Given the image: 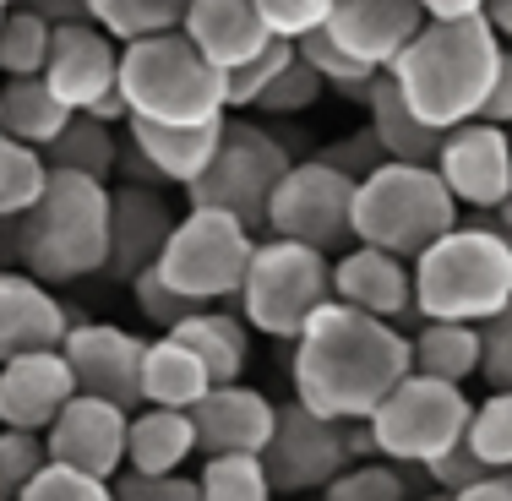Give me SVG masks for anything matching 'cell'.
Here are the masks:
<instances>
[{"instance_id": "obj_35", "label": "cell", "mask_w": 512, "mask_h": 501, "mask_svg": "<svg viewBox=\"0 0 512 501\" xmlns=\"http://www.w3.org/2000/svg\"><path fill=\"white\" fill-rule=\"evenodd\" d=\"M50 22L28 6H6L0 17V82L6 77H39L50 55Z\"/></svg>"}, {"instance_id": "obj_9", "label": "cell", "mask_w": 512, "mask_h": 501, "mask_svg": "<svg viewBox=\"0 0 512 501\" xmlns=\"http://www.w3.org/2000/svg\"><path fill=\"white\" fill-rule=\"evenodd\" d=\"M251 251H256V229H246L229 213H218V207H191L186 218H175L153 273L169 289H180L186 300L218 305V300L240 295Z\"/></svg>"}, {"instance_id": "obj_28", "label": "cell", "mask_w": 512, "mask_h": 501, "mask_svg": "<svg viewBox=\"0 0 512 501\" xmlns=\"http://www.w3.org/2000/svg\"><path fill=\"white\" fill-rule=\"evenodd\" d=\"M365 109H371V137L382 158H393V164H431L436 148H442V131H431L414 109L393 93V82H387V71L376 77V88L365 93Z\"/></svg>"}, {"instance_id": "obj_23", "label": "cell", "mask_w": 512, "mask_h": 501, "mask_svg": "<svg viewBox=\"0 0 512 501\" xmlns=\"http://www.w3.org/2000/svg\"><path fill=\"white\" fill-rule=\"evenodd\" d=\"M180 33H186L191 50L218 71H235L240 60H251L267 39H273V33L262 28L251 0H191L186 17H180Z\"/></svg>"}, {"instance_id": "obj_40", "label": "cell", "mask_w": 512, "mask_h": 501, "mask_svg": "<svg viewBox=\"0 0 512 501\" xmlns=\"http://www.w3.org/2000/svg\"><path fill=\"white\" fill-rule=\"evenodd\" d=\"M11 501H115V485L99 480V474H82V469H66V463L44 458L39 474Z\"/></svg>"}, {"instance_id": "obj_29", "label": "cell", "mask_w": 512, "mask_h": 501, "mask_svg": "<svg viewBox=\"0 0 512 501\" xmlns=\"http://www.w3.org/2000/svg\"><path fill=\"white\" fill-rule=\"evenodd\" d=\"M409 371L463 387L469 376H480V327H469V322H420V333L409 338Z\"/></svg>"}, {"instance_id": "obj_46", "label": "cell", "mask_w": 512, "mask_h": 501, "mask_svg": "<svg viewBox=\"0 0 512 501\" xmlns=\"http://www.w3.org/2000/svg\"><path fill=\"white\" fill-rule=\"evenodd\" d=\"M109 485H115V501H202L197 480H186V474H131V469H120Z\"/></svg>"}, {"instance_id": "obj_17", "label": "cell", "mask_w": 512, "mask_h": 501, "mask_svg": "<svg viewBox=\"0 0 512 501\" xmlns=\"http://www.w3.org/2000/svg\"><path fill=\"white\" fill-rule=\"evenodd\" d=\"M186 414H191L202 458H213V452H256V458H262L267 436H273L278 403L262 398L246 382H218V387H207Z\"/></svg>"}, {"instance_id": "obj_7", "label": "cell", "mask_w": 512, "mask_h": 501, "mask_svg": "<svg viewBox=\"0 0 512 501\" xmlns=\"http://www.w3.org/2000/svg\"><path fill=\"white\" fill-rule=\"evenodd\" d=\"M240 322L262 338H295L300 327L333 300V256L300 246V240H256L246 278H240Z\"/></svg>"}, {"instance_id": "obj_15", "label": "cell", "mask_w": 512, "mask_h": 501, "mask_svg": "<svg viewBox=\"0 0 512 501\" xmlns=\"http://www.w3.org/2000/svg\"><path fill=\"white\" fill-rule=\"evenodd\" d=\"M126 420L131 414L115 409V403L71 393L39 436L44 458L66 463V469H82V474H99V480H115L126 469Z\"/></svg>"}, {"instance_id": "obj_56", "label": "cell", "mask_w": 512, "mask_h": 501, "mask_svg": "<svg viewBox=\"0 0 512 501\" xmlns=\"http://www.w3.org/2000/svg\"><path fill=\"white\" fill-rule=\"evenodd\" d=\"M0 6H22V0H0Z\"/></svg>"}, {"instance_id": "obj_52", "label": "cell", "mask_w": 512, "mask_h": 501, "mask_svg": "<svg viewBox=\"0 0 512 501\" xmlns=\"http://www.w3.org/2000/svg\"><path fill=\"white\" fill-rule=\"evenodd\" d=\"M425 22H453V17H480L485 0H414Z\"/></svg>"}, {"instance_id": "obj_11", "label": "cell", "mask_w": 512, "mask_h": 501, "mask_svg": "<svg viewBox=\"0 0 512 501\" xmlns=\"http://www.w3.org/2000/svg\"><path fill=\"white\" fill-rule=\"evenodd\" d=\"M349 213H355V180L344 169H333L327 158H295L267 197L262 229L278 240H300L322 256H338L355 246Z\"/></svg>"}, {"instance_id": "obj_14", "label": "cell", "mask_w": 512, "mask_h": 501, "mask_svg": "<svg viewBox=\"0 0 512 501\" xmlns=\"http://www.w3.org/2000/svg\"><path fill=\"white\" fill-rule=\"evenodd\" d=\"M77 393L104 398L115 409H142V338L115 322H71L60 338Z\"/></svg>"}, {"instance_id": "obj_37", "label": "cell", "mask_w": 512, "mask_h": 501, "mask_svg": "<svg viewBox=\"0 0 512 501\" xmlns=\"http://www.w3.org/2000/svg\"><path fill=\"white\" fill-rule=\"evenodd\" d=\"M295 50H300V60H306L316 77H322V88L344 93V99H360V104H365V93L376 88V77H382L376 66L344 55L333 39H327V33H306V39H295Z\"/></svg>"}, {"instance_id": "obj_3", "label": "cell", "mask_w": 512, "mask_h": 501, "mask_svg": "<svg viewBox=\"0 0 512 501\" xmlns=\"http://www.w3.org/2000/svg\"><path fill=\"white\" fill-rule=\"evenodd\" d=\"M11 251L22 273L39 284H77V278L104 273L109 251V186L88 175L50 169L44 197L22 218H11Z\"/></svg>"}, {"instance_id": "obj_39", "label": "cell", "mask_w": 512, "mask_h": 501, "mask_svg": "<svg viewBox=\"0 0 512 501\" xmlns=\"http://www.w3.org/2000/svg\"><path fill=\"white\" fill-rule=\"evenodd\" d=\"M289 60H295V39H267L251 60H240L235 71H224V104L229 109H251Z\"/></svg>"}, {"instance_id": "obj_54", "label": "cell", "mask_w": 512, "mask_h": 501, "mask_svg": "<svg viewBox=\"0 0 512 501\" xmlns=\"http://www.w3.org/2000/svg\"><path fill=\"white\" fill-rule=\"evenodd\" d=\"M496 229H507V235H512V191L502 197V207H496Z\"/></svg>"}, {"instance_id": "obj_8", "label": "cell", "mask_w": 512, "mask_h": 501, "mask_svg": "<svg viewBox=\"0 0 512 501\" xmlns=\"http://www.w3.org/2000/svg\"><path fill=\"white\" fill-rule=\"evenodd\" d=\"M469 393L453 382H436V376L409 371L371 414H365V431H371L376 458L398 463V469H425L442 452H453L469 431Z\"/></svg>"}, {"instance_id": "obj_36", "label": "cell", "mask_w": 512, "mask_h": 501, "mask_svg": "<svg viewBox=\"0 0 512 501\" xmlns=\"http://www.w3.org/2000/svg\"><path fill=\"white\" fill-rule=\"evenodd\" d=\"M463 447H469L485 469H512V387H491V398L469 409Z\"/></svg>"}, {"instance_id": "obj_26", "label": "cell", "mask_w": 512, "mask_h": 501, "mask_svg": "<svg viewBox=\"0 0 512 501\" xmlns=\"http://www.w3.org/2000/svg\"><path fill=\"white\" fill-rule=\"evenodd\" d=\"M169 333L180 338L191 354L202 360V371L218 382H240L251 365V327L240 322L235 311H218V305H202V311H191L180 327H169Z\"/></svg>"}, {"instance_id": "obj_20", "label": "cell", "mask_w": 512, "mask_h": 501, "mask_svg": "<svg viewBox=\"0 0 512 501\" xmlns=\"http://www.w3.org/2000/svg\"><path fill=\"white\" fill-rule=\"evenodd\" d=\"M420 6L414 0H333V11H327V39L338 44L344 55L365 60V66L387 71L393 66V55L404 50V44L420 33Z\"/></svg>"}, {"instance_id": "obj_58", "label": "cell", "mask_w": 512, "mask_h": 501, "mask_svg": "<svg viewBox=\"0 0 512 501\" xmlns=\"http://www.w3.org/2000/svg\"><path fill=\"white\" fill-rule=\"evenodd\" d=\"M0 17H6V6H0Z\"/></svg>"}, {"instance_id": "obj_32", "label": "cell", "mask_w": 512, "mask_h": 501, "mask_svg": "<svg viewBox=\"0 0 512 501\" xmlns=\"http://www.w3.org/2000/svg\"><path fill=\"white\" fill-rule=\"evenodd\" d=\"M191 0H88V22H99L115 44L153 39V33L180 28Z\"/></svg>"}, {"instance_id": "obj_49", "label": "cell", "mask_w": 512, "mask_h": 501, "mask_svg": "<svg viewBox=\"0 0 512 501\" xmlns=\"http://www.w3.org/2000/svg\"><path fill=\"white\" fill-rule=\"evenodd\" d=\"M480 120L491 126H512V50L502 44V60H496V77H491V93L480 104Z\"/></svg>"}, {"instance_id": "obj_27", "label": "cell", "mask_w": 512, "mask_h": 501, "mask_svg": "<svg viewBox=\"0 0 512 501\" xmlns=\"http://www.w3.org/2000/svg\"><path fill=\"white\" fill-rule=\"evenodd\" d=\"M207 387H213V376L202 371V360L175 333H158L153 344H142V403H153V409H191Z\"/></svg>"}, {"instance_id": "obj_53", "label": "cell", "mask_w": 512, "mask_h": 501, "mask_svg": "<svg viewBox=\"0 0 512 501\" xmlns=\"http://www.w3.org/2000/svg\"><path fill=\"white\" fill-rule=\"evenodd\" d=\"M480 17H485V28H491L496 39L512 44V0H485V11H480Z\"/></svg>"}, {"instance_id": "obj_44", "label": "cell", "mask_w": 512, "mask_h": 501, "mask_svg": "<svg viewBox=\"0 0 512 501\" xmlns=\"http://www.w3.org/2000/svg\"><path fill=\"white\" fill-rule=\"evenodd\" d=\"M44 463V442L33 431H6L0 425V501H11L22 491V485L39 474Z\"/></svg>"}, {"instance_id": "obj_4", "label": "cell", "mask_w": 512, "mask_h": 501, "mask_svg": "<svg viewBox=\"0 0 512 501\" xmlns=\"http://www.w3.org/2000/svg\"><path fill=\"white\" fill-rule=\"evenodd\" d=\"M409 284L425 322L480 327L512 300V235L496 224H453L409 262Z\"/></svg>"}, {"instance_id": "obj_31", "label": "cell", "mask_w": 512, "mask_h": 501, "mask_svg": "<svg viewBox=\"0 0 512 501\" xmlns=\"http://www.w3.org/2000/svg\"><path fill=\"white\" fill-rule=\"evenodd\" d=\"M115 158H120L115 131H109L104 120H93V115H71L66 126H60V137L44 148V164L50 169L104 180V186H109V175H115Z\"/></svg>"}, {"instance_id": "obj_34", "label": "cell", "mask_w": 512, "mask_h": 501, "mask_svg": "<svg viewBox=\"0 0 512 501\" xmlns=\"http://www.w3.org/2000/svg\"><path fill=\"white\" fill-rule=\"evenodd\" d=\"M44 186H50V164H44V153L0 131V218H6V224L22 218L33 202L44 197Z\"/></svg>"}, {"instance_id": "obj_12", "label": "cell", "mask_w": 512, "mask_h": 501, "mask_svg": "<svg viewBox=\"0 0 512 501\" xmlns=\"http://www.w3.org/2000/svg\"><path fill=\"white\" fill-rule=\"evenodd\" d=\"M349 458L344 447V425L338 420H322L311 414L306 403H284L273 414V436L262 447V469L273 480L278 496H306V491H322Z\"/></svg>"}, {"instance_id": "obj_45", "label": "cell", "mask_w": 512, "mask_h": 501, "mask_svg": "<svg viewBox=\"0 0 512 501\" xmlns=\"http://www.w3.org/2000/svg\"><path fill=\"white\" fill-rule=\"evenodd\" d=\"M480 376L491 387H512V300L480 322Z\"/></svg>"}, {"instance_id": "obj_59", "label": "cell", "mask_w": 512, "mask_h": 501, "mask_svg": "<svg viewBox=\"0 0 512 501\" xmlns=\"http://www.w3.org/2000/svg\"><path fill=\"white\" fill-rule=\"evenodd\" d=\"M0 229H6V218H0Z\"/></svg>"}, {"instance_id": "obj_30", "label": "cell", "mask_w": 512, "mask_h": 501, "mask_svg": "<svg viewBox=\"0 0 512 501\" xmlns=\"http://www.w3.org/2000/svg\"><path fill=\"white\" fill-rule=\"evenodd\" d=\"M71 120V109L44 88V77H6L0 82V131L28 148H50L60 137V126Z\"/></svg>"}, {"instance_id": "obj_55", "label": "cell", "mask_w": 512, "mask_h": 501, "mask_svg": "<svg viewBox=\"0 0 512 501\" xmlns=\"http://www.w3.org/2000/svg\"><path fill=\"white\" fill-rule=\"evenodd\" d=\"M420 501H453V491H436L431 485V496H420Z\"/></svg>"}, {"instance_id": "obj_42", "label": "cell", "mask_w": 512, "mask_h": 501, "mask_svg": "<svg viewBox=\"0 0 512 501\" xmlns=\"http://www.w3.org/2000/svg\"><path fill=\"white\" fill-rule=\"evenodd\" d=\"M262 28L273 39H306V33H322L327 28V11L333 0H251Z\"/></svg>"}, {"instance_id": "obj_1", "label": "cell", "mask_w": 512, "mask_h": 501, "mask_svg": "<svg viewBox=\"0 0 512 501\" xmlns=\"http://www.w3.org/2000/svg\"><path fill=\"white\" fill-rule=\"evenodd\" d=\"M289 344H295L289 360L295 403L322 420H365L409 376V333L338 300H327Z\"/></svg>"}, {"instance_id": "obj_48", "label": "cell", "mask_w": 512, "mask_h": 501, "mask_svg": "<svg viewBox=\"0 0 512 501\" xmlns=\"http://www.w3.org/2000/svg\"><path fill=\"white\" fill-rule=\"evenodd\" d=\"M322 158H327L333 169H344L349 180H360L365 169H376V164H382V148H376V137H371V131H360V137H349V142H333V148H327Z\"/></svg>"}, {"instance_id": "obj_41", "label": "cell", "mask_w": 512, "mask_h": 501, "mask_svg": "<svg viewBox=\"0 0 512 501\" xmlns=\"http://www.w3.org/2000/svg\"><path fill=\"white\" fill-rule=\"evenodd\" d=\"M322 93H327L322 77H316L306 60H300V50H295V60H289V66L278 71L273 82H267V93H262L251 109H256V115H306V109L322 99Z\"/></svg>"}, {"instance_id": "obj_16", "label": "cell", "mask_w": 512, "mask_h": 501, "mask_svg": "<svg viewBox=\"0 0 512 501\" xmlns=\"http://www.w3.org/2000/svg\"><path fill=\"white\" fill-rule=\"evenodd\" d=\"M115 71H120V44L99 22H60L50 33V55H44L39 77L71 115H88L99 99L115 93Z\"/></svg>"}, {"instance_id": "obj_13", "label": "cell", "mask_w": 512, "mask_h": 501, "mask_svg": "<svg viewBox=\"0 0 512 501\" xmlns=\"http://www.w3.org/2000/svg\"><path fill=\"white\" fill-rule=\"evenodd\" d=\"M436 180L447 186V197L474 213H496L502 197L512 191V142L507 126L491 120H463V126L442 131V148L431 158Z\"/></svg>"}, {"instance_id": "obj_43", "label": "cell", "mask_w": 512, "mask_h": 501, "mask_svg": "<svg viewBox=\"0 0 512 501\" xmlns=\"http://www.w3.org/2000/svg\"><path fill=\"white\" fill-rule=\"evenodd\" d=\"M131 295H137V311L148 316V322L158 327V333H169V327H180L191 311H202L197 300H186L180 289H169L164 278L153 273V267H148V273H137V278H131Z\"/></svg>"}, {"instance_id": "obj_51", "label": "cell", "mask_w": 512, "mask_h": 501, "mask_svg": "<svg viewBox=\"0 0 512 501\" xmlns=\"http://www.w3.org/2000/svg\"><path fill=\"white\" fill-rule=\"evenodd\" d=\"M28 11H39L50 28H60V22H88V0H22Z\"/></svg>"}, {"instance_id": "obj_21", "label": "cell", "mask_w": 512, "mask_h": 501, "mask_svg": "<svg viewBox=\"0 0 512 501\" xmlns=\"http://www.w3.org/2000/svg\"><path fill=\"white\" fill-rule=\"evenodd\" d=\"M71 322L77 316L66 311V300H55L50 284H39L22 267H0V360L33 349H60Z\"/></svg>"}, {"instance_id": "obj_19", "label": "cell", "mask_w": 512, "mask_h": 501, "mask_svg": "<svg viewBox=\"0 0 512 501\" xmlns=\"http://www.w3.org/2000/svg\"><path fill=\"white\" fill-rule=\"evenodd\" d=\"M175 213L164 207L153 186H109V251H104V273L131 284L137 273H148L164 251Z\"/></svg>"}, {"instance_id": "obj_47", "label": "cell", "mask_w": 512, "mask_h": 501, "mask_svg": "<svg viewBox=\"0 0 512 501\" xmlns=\"http://www.w3.org/2000/svg\"><path fill=\"white\" fill-rule=\"evenodd\" d=\"M420 474H425V480H431V485H436V491H453V496H458V491H463V485H474V480H485V474H491V469H485V463H480V458H474V452H469V447H463V442H458L453 452H442V458H436V463H425V469H420Z\"/></svg>"}, {"instance_id": "obj_33", "label": "cell", "mask_w": 512, "mask_h": 501, "mask_svg": "<svg viewBox=\"0 0 512 501\" xmlns=\"http://www.w3.org/2000/svg\"><path fill=\"white\" fill-rule=\"evenodd\" d=\"M197 491L202 501H273L278 496L256 452H213V458H202Z\"/></svg>"}, {"instance_id": "obj_25", "label": "cell", "mask_w": 512, "mask_h": 501, "mask_svg": "<svg viewBox=\"0 0 512 501\" xmlns=\"http://www.w3.org/2000/svg\"><path fill=\"white\" fill-rule=\"evenodd\" d=\"M197 452V431H191L186 409H131L126 420V469L131 474H180Z\"/></svg>"}, {"instance_id": "obj_38", "label": "cell", "mask_w": 512, "mask_h": 501, "mask_svg": "<svg viewBox=\"0 0 512 501\" xmlns=\"http://www.w3.org/2000/svg\"><path fill=\"white\" fill-rule=\"evenodd\" d=\"M322 501H409V474L387 458H355L322 485Z\"/></svg>"}, {"instance_id": "obj_22", "label": "cell", "mask_w": 512, "mask_h": 501, "mask_svg": "<svg viewBox=\"0 0 512 501\" xmlns=\"http://www.w3.org/2000/svg\"><path fill=\"white\" fill-rule=\"evenodd\" d=\"M333 300L349 311L382 316V322H404L414 311V284H409V262L387 256L376 246H349L333 262Z\"/></svg>"}, {"instance_id": "obj_18", "label": "cell", "mask_w": 512, "mask_h": 501, "mask_svg": "<svg viewBox=\"0 0 512 501\" xmlns=\"http://www.w3.org/2000/svg\"><path fill=\"white\" fill-rule=\"evenodd\" d=\"M71 393H77V382H71V365L60 349H33L0 360V425L6 431L44 436V425L55 420Z\"/></svg>"}, {"instance_id": "obj_50", "label": "cell", "mask_w": 512, "mask_h": 501, "mask_svg": "<svg viewBox=\"0 0 512 501\" xmlns=\"http://www.w3.org/2000/svg\"><path fill=\"white\" fill-rule=\"evenodd\" d=\"M453 501H512V469H491L485 480L463 485Z\"/></svg>"}, {"instance_id": "obj_5", "label": "cell", "mask_w": 512, "mask_h": 501, "mask_svg": "<svg viewBox=\"0 0 512 501\" xmlns=\"http://www.w3.org/2000/svg\"><path fill=\"white\" fill-rule=\"evenodd\" d=\"M115 93L126 104V120L148 126H218L229 115L224 71L207 66L180 28L120 44Z\"/></svg>"}, {"instance_id": "obj_10", "label": "cell", "mask_w": 512, "mask_h": 501, "mask_svg": "<svg viewBox=\"0 0 512 501\" xmlns=\"http://www.w3.org/2000/svg\"><path fill=\"white\" fill-rule=\"evenodd\" d=\"M295 164L289 148L273 137L267 126H235L224 115L218 126V148L207 158V169L186 186L191 207H218V213L240 218L246 229H262L267 218V197L284 180V169Z\"/></svg>"}, {"instance_id": "obj_24", "label": "cell", "mask_w": 512, "mask_h": 501, "mask_svg": "<svg viewBox=\"0 0 512 501\" xmlns=\"http://www.w3.org/2000/svg\"><path fill=\"white\" fill-rule=\"evenodd\" d=\"M218 126H148V120H126V148L153 169L158 186L186 191L218 148Z\"/></svg>"}, {"instance_id": "obj_2", "label": "cell", "mask_w": 512, "mask_h": 501, "mask_svg": "<svg viewBox=\"0 0 512 501\" xmlns=\"http://www.w3.org/2000/svg\"><path fill=\"white\" fill-rule=\"evenodd\" d=\"M496 60H502V39L485 28V17L420 22V33L393 55L387 82L431 131H453L463 120H480Z\"/></svg>"}, {"instance_id": "obj_57", "label": "cell", "mask_w": 512, "mask_h": 501, "mask_svg": "<svg viewBox=\"0 0 512 501\" xmlns=\"http://www.w3.org/2000/svg\"><path fill=\"white\" fill-rule=\"evenodd\" d=\"M507 142H512V126H507Z\"/></svg>"}, {"instance_id": "obj_6", "label": "cell", "mask_w": 512, "mask_h": 501, "mask_svg": "<svg viewBox=\"0 0 512 501\" xmlns=\"http://www.w3.org/2000/svg\"><path fill=\"white\" fill-rule=\"evenodd\" d=\"M463 207L447 197V186L436 180L431 164H393L382 158L376 169H365L355 180V246H376L387 256L414 262L431 240H442L458 224Z\"/></svg>"}]
</instances>
